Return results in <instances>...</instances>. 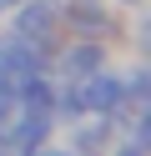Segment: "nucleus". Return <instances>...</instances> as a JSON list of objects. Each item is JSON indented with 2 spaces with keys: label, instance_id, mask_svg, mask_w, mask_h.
Masks as SVG:
<instances>
[{
  "label": "nucleus",
  "instance_id": "f03ea898",
  "mask_svg": "<svg viewBox=\"0 0 151 156\" xmlns=\"http://www.w3.org/2000/svg\"><path fill=\"white\" fill-rule=\"evenodd\" d=\"M121 101H126V86H121L116 76H96V81L86 86V106L91 111H121Z\"/></svg>",
  "mask_w": 151,
  "mask_h": 156
},
{
  "label": "nucleus",
  "instance_id": "0eeeda50",
  "mask_svg": "<svg viewBox=\"0 0 151 156\" xmlns=\"http://www.w3.org/2000/svg\"><path fill=\"white\" fill-rule=\"evenodd\" d=\"M0 5H15V0H0Z\"/></svg>",
  "mask_w": 151,
  "mask_h": 156
},
{
  "label": "nucleus",
  "instance_id": "7ed1b4c3",
  "mask_svg": "<svg viewBox=\"0 0 151 156\" xmlns=\"http://www.w3.org/2000/svg\"><path fill=\"white\" fill-rule=\"evenodd\" d=\"M50 25H56V5H25V15H20V35H45Z\"/></svg>",
  "mask_w": 151,
  "mask_h": 156
},
{
  "label": "nucleus",
  "instance_id": "f257e3e1",
  "mask_svg": "<svg viewBox=\"0 0 151 156\" xmlns=\"http://www.w3.org/2000/svg\"><path fill=\"white\" fill-rule=\"evenodd\" d=\"M40 71V55H35V41L30 35H20V41H5L0 45V76H35Z\"/></svg>",
  "mask_w": 151,
  "mask_h": 156
},
{
  "label": "nucleus",
  "instance_id": "6e6552de",
  "mask_svg": "<svg viewBox=\"0 0 151 156\" xmlns=\"http://www.w3.org/2000/svg\"><path fill=\"white\" fill-rule=\"evenodd\" d=\"M126 5H136V0H126Z\"/></svg>",
  "mask_w": 151,
  "mask_h": 156
},
{
  "label": "nucleus",
  "instance_id": "423d86ee",
  "mask_svg": "<svg viewBox=\"0 0 151 156\" xmlns=\"http://www.w3.org/2000/svg\"><path fill=\"white\" fill-rule=\"evenodd\" d=\"M116 156H141V151H136V146H126V151H116Z\"/></svg>",
  "mask_w": 151,
  "mask_h": 156
},
{
  "label": "nucleus",
  "instance_id": "20e7f679",
  "mask_svg": "<svg viewBox=\"0 0 151 156\" xmlns=\"http://www.w3.org/2000/svg\"><path fill=\"white\" fill-rule=\"evenodd\" d=\"M70 20H76L81 25V30H91V35H101V30H106V15H101V5H76V10H70Z\"/></svg>",
  "mask_w": 151,
  "mask_h": 156
},
{
  "label": "nucleus",
  "instance_id": "39448f33",
  "mask_svg": "<svg viewBox=\"0 0 151 156\" xmlns=\"http://www.w3.org/2000/svg\"><path fill=\"white\" fill-rule=\"evenodd\" d=\"M101 66V51L96 45H76V51H66V71H96Z\"/></svg>",
  "mask_w": 151,
  "mask_h": 156
}]
</instances>
